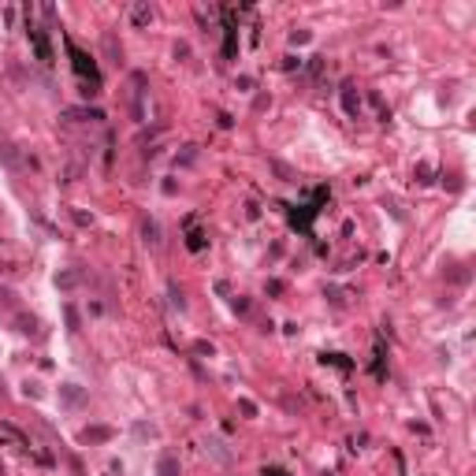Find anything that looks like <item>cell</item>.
Returning <instances> with one entry per match:
<instances>
[{"mask_svg": "<svg viewBox=\"0 0 476 476\" xmlns=\"http://www.w3.org/2000/svg\"><path fill=\"white\" fill-rule=\"evenodd\" d=\"M264 476H287V472H280V469H268V472H264Z\"/></svg>", "mask_w": 476, "mask_h": 476, "instance_id": "1", "label": "cell"}]
</instances>
